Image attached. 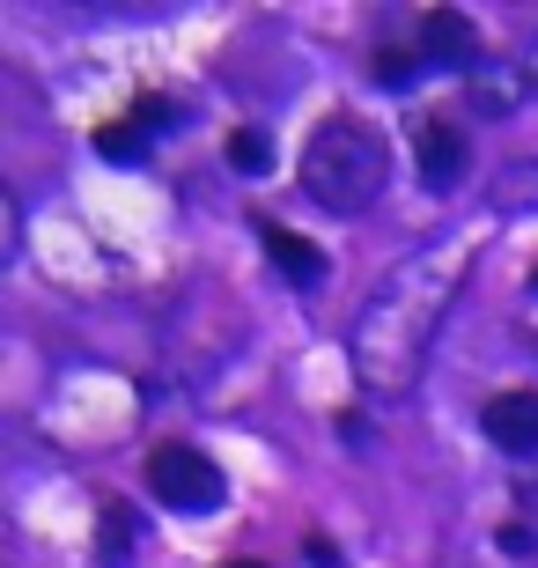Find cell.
I'll list each match as a JSON object with an SVG mask.
<instances>
[{
	"mask_svg": "<svg viewBox=\"0 0 538 568\" xmlns=\"http://www.w3.org/2000/svg\"><path fill=\"white\" fill-rule=\"evenodd\" d=\"M473 266H479V236L450 230V236H435V244H414L392 274L362 295L354 333H347V355H354L362 392H376V399L414 392L420 369H428L435 333H443V317L457 311V295H465V281H473Z\"/></svg>",
	"mask_w": 538,
	"mask_h": 568,
	"instance_id": "6da1fadb",
	"label": "cell"
},
{
	"mask_svg": "<svg viewBox=\"0 0 538 568\" xmlns=\"http://www.w3.org/2000/svg\"><path fill=\"white\" fill-rule=\"evenodd\" d=\"M303 192H311L325 214H369L392 185V148L369 119H354V111H332L317 119L311 141H303V163H295Z\"/></svg>",
	"mask_w": 538,
	"mask_h": 568,
	"instance_id": "7a4b0ae2",
	"label": "cell"
},
{
	"mask_svg": "<svg viewBox=\"0 0 538 568\" xmlns=\"http://www.w3.org/2000/svg\"><path fill=\"white\" fill-rule=\"evenodd\" d=\"M148 487H155V503H170V509H214L222 503V473H214V458H200L192 443H163V450L148 458Z\"/></svg>",
	"mask_w": 538,
	"mask_h": 568,
	"instance_id": "3957f363",
	"label": "cell"
},
{
	"mask_svg": "<svg viewBox=\"0 0 538 568\" xmlns=\"http://www.w3.org/2000/svg\"><path fill=\"white\" fill-rule=\"evenodd\" d=\"M414 155H420V178H428L435 192H450L457 178H465V133H457V119H443V111H428V119H414Z\"/></svg>",
	"mask_w": 538,
	"mask_h": 568,
	"instance_id": "277c9868",
	"label": "cell"
},
{
	"mask_svg": "<svg viewBox=\"0 0 538 568\" xmlns=\"http://www.w3.org/2000/svg\"><path fill=\"white\" fill-rule=\"evenodd\" d=\"M479 428H487V443H495V450L531 458V450H538V392H495V399H487V414H479Z\"/></svg>",
	"mask_w": 538,
	"mask_h": 568,
	"instance_id": "5b68a950",
	"label": "cell"
},
{
	"mask_svg": "<svg viewBox=\"0 0 538 568\" xmlns=\"http://www.w3.org/2000/svg\"><path fill=\"white\" fill-rule=\"evenodd\" d=\"M420 60H435V67H465V60H479L473 22H465V16H450V8L420 16V52H414V67H420Z\"/></svg>",
	"mask_w": 538,
	"mask_h": 568,
	"instance_id": "8992f818",
	"label": "cell"
},
{
	"mask_svg": "<svg viewBox=\"0 0 538 568\" xmlns=\"http://www.w3.org/2000/svg\"><path fill=\"white\" fill-rule=\"evenodd\" d=\"M266 252L281 258V274H295V281H317V274H325V258H317L311 244H295L288 230H273V222H266Z\"/></svg>",
	"mask_w": 538,
	"mask_h": 568,
	"instance_id": "52a82bcc",
	"label": "cell"
},
{
	"mask_svg": "<svg viewBox=\"0 0 538 568\" xmlns=\"http://www.w3.org/2000/svg\"><path fill=\"white\" fill-rule=\"evenodd\" d=\"M229 163L258 170V163H266V141H258V133H229Z\"/></svg>",
	"mask_w": 538,
	"mask_h": 568,
	"instance_id": "ba28073f",
	"label": "cell"
},
{
	"mask_svg": "<svg viewBox=\"0 0 538 568\" xmlns=\"http://www.w3.org/2000/svg\"><path fill=\"white\" fill-rule=\"evenodd\" d=\"M517 67H524V82H531V89H538V38H531V44H524V60H517Z\"/></svg>",
	"mask_w": 538,
	"mask_h": 568,
	"instance_id": "9c48e42d",
	"label": "cell"
},
{
	"mask_svg": "<svg viewBox=\"0 0 538 568\" xmlns=\"http://www.w3.org/2000/svg\"><path fill=\"white\" fill-rule=\"evenodd\" d=\"M244 568H258V561H244Z\"/></svg>",
	"mask_w": 538,
	"mask_h": 568,
	"instance_id": "30bf717a",
	"label": "cell"
},
{
	"mask_svg": "<svg viewBox=\"0 0 538 568\" xmlns=\"http://www.w3.org/2000/svg\"><path fill=\"white\" fill-rule=\"evenodd\" d=\"M531 281H538V274H531Z\"/></svg>",
	"mask_w": 538,
	"mask_h": 568,
	"instance_id": "8fae6325",
	"label": "cell"
}]
</instances>
